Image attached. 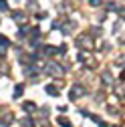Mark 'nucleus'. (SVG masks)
<instances>
[{
    "instance_id": "obj_13",
    "label": "nucleus",
    "mask_w": 125,
    "mask_h": 127,
    "mask_svg": "<svg viewBox=\"0 0 125 127\" xmlns=\"http://www.w3.org/2000/svg\"><path fill=\"white\" fill-rule=\"evenodd\" d=\"M91 34H93V36H99V34H101V28H99V26L91 28Z\"/></svg>"
},
{
    "instance_id": "obj_16",
    "label": "nucleus",
    "mask_w": 125,
    "mask_h": 127,
    "mask_svg": "<svg viewBox=\"0 0 125 127\" xmlns=\"http://www.w3.org/2000/svg\"><path fill=\"white\" fill-rule=\"evenodd\" d=\"M89 4H91V6H99L101 0H89Z\"/></svg>"
},
{
    "instance_id": "obj_3",
    "label": "nucleus",
    "mask_w": 125,
    "mask_h": 127,
    "mask_svg": "<svg viewBox=\"0 0 125 127\" xmlns=\"http://www.w3.org/2000/svg\"><path fill=\"white\" fill-rule=\"evenodd\" d=\"M44 91L49 93V95H53V97H57V95H59V87H57V85H46Z\"/></svg>"
},
{
    "instance_id": "obj_5",
    "label": "nucleus",
    "mask_w": 125,
    "mask_h": 127,
    "mask_svg": "<svg viewBox=\"0 0 125 127\" xmlns=\"http://www.w3.org/2000/svg\"><path fill=\"white\" fill-rule=\"evenodd\" d=\"M22 109H26V113H32V111L36 109V105H34V103H30V101H26V103L22 105Z\"/></svg>"
},
{
    "instance_id": "obj_2",
    "label": "nucleus",
    "mask_w": 125,
    "mask_h": 127,
    "mask_svg": "<svg viewBox=\"0 0 125 127\" xmlns=\"http://www.w3.org/2000/svg\"><path fill=\"white\" fill-rule=\"evenodd\" d=\"M46 73H51V75H62V73H65V69L59 67V65H55V63H51V65L46 67Z\"/></svg>"
},
{
    "instance_id": "obj_7",
    "label": "nucleus",
    "mask_w": 125,
    "mask_h": 127,
    "mask_svg": "<svg viewBox=\"0 0 125 127\" xmlns=\"http://www.w3.org/2000/svg\"><path fill=\"white\" fill-rule=\"evenodd\" d=\"M22 127H34V121L30 119V117H24L22 119Z\"/></svg>"
},
{
    "instance_id": "obj_9",
    "label": "nucleus",
    "mask_w": 125,
    "mask_h": 127,
    "mask_svg": "<svg viewBox=\"0 0 125 127\" xmlns=\"http://www.w3.org/2000/svg\"><path fill=\"white\" fill-rule=\"evenodd\" d=\"M12 18H14V20H22V18H24V14L18 10V12H14V14H12Z\"/></svg>"
},
{
    "instance_id": "obj_6",
    "label": "nucleus",
    "mask_w": 125,
    "mask_h": 127,
    "mask_svg": "<svg viewBox=\"0 0 125 127\" xmlns=\"http://www.w3.org/2000/svg\"><path fill=\"white\" fill-rule=\"evenodd\" d=\"M0 46H2V49H6V46H10V38H6L4 34H0Z\"/></svg>"
},
{
    "instance_id": "obj_4",
    "label": "nucleus",
    "mask_w": 125,
    "mask_h": 127,
    "mask_svg": "<svg viewBox=\"0 0 125 127\" xmlns=\"http://www.w3.org/2000/svg\"><path fill=\"white\" fill-rule=\"evenodd\" d=\"M22 91H24V85H22V83L14 87V99H20V97H22Z\"/></svg>"
},
{
    "instance_id": "obj_1",
    "label": "nucleus",
    "mask_w": 125,
    "mask_h": 127,
    "mask_svg": "<svg viewBox=\"0 0 125 127\" xmlns=\"http://www.w3.org/2000/svg\"><path fill=\"white\" fill-rule=\"evenodd\" d=\"M83 95H85V89H83L81 85H73V87H71V95H69V97H71V101H73V99L83 97Z\"/></svg>"
},
{
    "instance_id": "obj_15",
    "label": "nucleus",
    "mask_w": 125,
    "mask_h": 127,
    "mask_svg": "<svg viewBox=\"0 0 125 127\" xmlns=\"http://www.w3.org/2000/svg\"><path fill=\"white\" fill-rule=\"evenodd\" d=\"M34 16H36L38 20H42V18H46V12H36V14H34Z\"/></svg>"
},
{
    "instance_id": "obj_12",
    "label": "nucleus",
    "mask_w": 125,
    "mask_h": 127,
    "mask_svg": "<svg viewBox=\"0 0 125 127\" xmlns=\"http://www.w3.org/2000/svg\"><path fill=\"white\" fill-rule=\"evenodd\" d=\"M28 34V28L26 26H20V30H18V36H26Z\"/></svg>"
},
{
    "instance_id": "obj_11",
    "label": "nucleus",
    "mask_w": 125,
    "mask_h": 127,
    "mask_svg": "<svg viewBox=\"0 0 125 127\" xmlns=\"http://www.w3.org/2000/svg\"><path fill=\"white\" fill-rule=\"evenodd\" d=\"M71 28H75V24L67 22V24H65V30H62V32H65V34H69V32H71Z\"/></svg>"
},
{
    "instance_id": "obj_14",
    "label": "nucleus",
    "mask_w": 125,
    "mask_h": 127,
    "mask_svg": "<svg viewBox=\"0 0 125 127\" xmlns=\"http://www.w3.org/2000/svg\"><path fill=\"white\" fill-rule=\"evenodd\" d=\"M103 83H107V85L111 83V75H109V73H105V75H103Z\"/></svg>"
},
{
    "instance_id": "obj_8",
    "label": "nucleus",
    "mask_w": 125,
    "mask_h": 127,
    "mask_svg": "<svg viewBox=\"0 0 125 127\" xmlns=\"http://www.w3.org/2000/svg\"><path fill=\"white\" fill-rule=\"evenodd\" d=\"M59 125H62V127H71V123H69L67 117H59Z\"/></svg>"
},
{
    "instance_id": "obj_10",
    "label": "nucleus",
    "mask_w": 125,
    "mask_h": 127,
    "mask_svg": "<svg viewBox=\"0 0 125 127\" xmlns=\"http://www.w3.org/2000/svg\"><path fill=\"white\" fill-rule=\"evenodd\" d=\"M0 10H2V12L8 10V2H6V0H0Z\"/></svg>"
}]
</instances>
